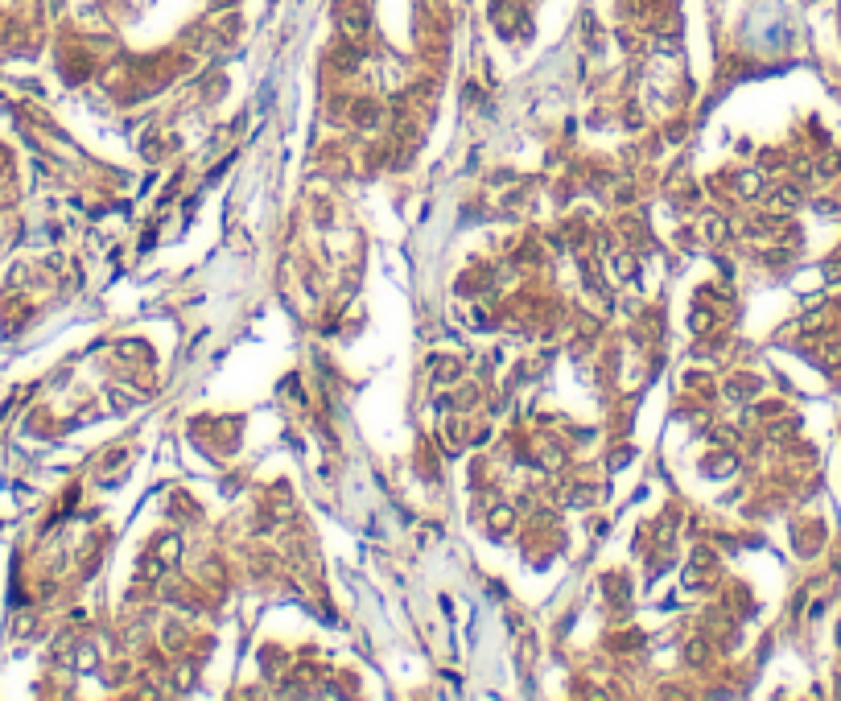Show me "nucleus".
I'll return each instance as SVG.
<instances>
[{"instance_id":"f257e3e1","label":"nucleus","mask_w":841,"mask_h":701,"mask_svg":"<svg viewBox=\"0 0 841 701\" xmlns=\"http://www.w3.org/2000/svg\"><path fill=\"white\" fill-rule=\"evenodd\" d=\"M771 202H776L780 211H792V206H800V194H796V190H780Z\"/></svg>"},{"instance_id":"f03ea898","label":"nucleus","mask_w":841,"mask_h":701,"mask_svg":"<svg viewBox=\"0 0 841 701\" xmlns=\"http://www.w3.org/2000/svg\"><path fill=\"white\" fill-rule=\"evenodd\" d=\"M838 173H841V153H829L821 161V177H838Z\"/></svg>"}]
</instances>
